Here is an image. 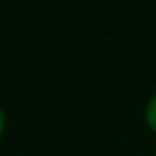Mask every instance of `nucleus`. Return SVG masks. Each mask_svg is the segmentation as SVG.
Here are the masks:
<instances>
[{"instance_id": "f03ea898", "label": "nucleus", "mask_w": 156, "mask_h": 156, "mask_svg": "<svg viewBox=\"0 0 156 156\" xmlns=\"http://www.w3.org/2000/svg\"><path fill=\"white\" fill-rule=\"evenodd\" d=\"M5 126H7V118H5L2 107H0V137H2V133H5Z\"/></svg>"}, {"instance_id": "f257e3e1", "label": "nucleus", "mask_w": 156, "mask_h": 156, "mask_svg": "<svg viewBox=\"0 0 156 156\" xmlns=\"http://www.w3.org/2000/svg\"><path fill=\"white\" fill-rule=\"evenodd\" d=\"M145 122H147V126L156 133V92L150 96V101H147V105H145Z\"/></svg>"}, {"instance_id": "7ed1b4c3", "label": "nucleus", "mask_w": 156, "mask_h": 156, "mask_svg": "<svg viewBox=\"0 0 156 156\" xmlns=\"http://www.w3.org/2000/svg\"><path fill=\"white\" fill-rule=\"evenodd\" d=\"M154 156H156V152H154Z\"/></svg>"}]
</instances>
